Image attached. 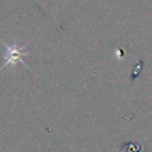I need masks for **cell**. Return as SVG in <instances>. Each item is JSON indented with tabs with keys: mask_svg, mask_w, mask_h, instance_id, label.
I'll return each instance as SVG.
<instances>
[{
	"mask_svg": "<svg viewBox=\"0 0 152 152\" xmlns=\"http://www.w3.org/2000/svg\"><path fill=\"white\" fill-rule=\"evenodd\" d=\"M30 55V51L26 50V44H20L17 40L5 42L4 43V63L0 66V70L7 66H15L21 64L28 69V65L25 63V57Z\"/></svg>",
	"mask_w": 152,
	"mask_h": 152,
	"instance_id": "obj_1",
	"label": "cell"
}]
</instances>
